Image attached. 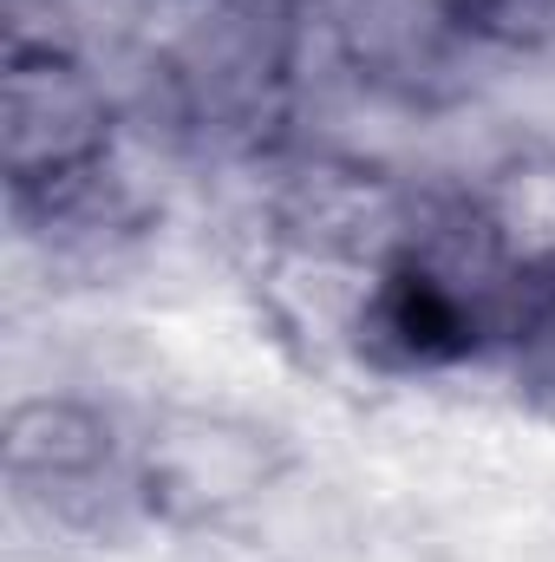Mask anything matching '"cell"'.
Masks as SVG:
<instances>
[{"mask_svg": "<svg viewBox=\"0 0 555 562\" xmlns=\"http://www.w3.org/2000/svg\"><path fill=\"white\" fill-rule=\"evenodd\" d=\"M0 125H7V183L39 190L86 164H99L118 138V99L105 72L86 66L79 46H20L7 53L0 86Z\"/></svg>", "mask_w": 555, "mask_h": 562, "instance_id": "obj_1", "label": "cell"}, {"mask_svg": "<svg viewBox=\"0 0 555 562\" xmlns=\"http://www.w3.org/2000/svg\"><path fill=\"white\" fill-rule=\"evenodd\" d=\"M118 445H112V419L79 400V393H33L7 413V471L20 491H59L79 484L92 471H112Z\"/></svg>", "mask_w": 555, "mask_h": 562, "instance_id": "obj_2", "label": "cell"}]
</instances>
